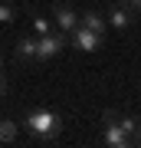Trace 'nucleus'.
<instances>
[{
  "mask_svg": "<svg viewBox=\"0 0 141 148\" xmlns=\"http://www.w3.org/2000/svg\"><path fill=\"white\" fill-rule=\"evenodd\" d=\"M16 20V3L13 0H0V23H13Z\"/></svg>",
  "mask_w": 141,
  "mask_h": 148,
  "instance_id": "10",
  "label": "nucleus"
},
{
  "mask_svg": "<svg viewBox=\"0 0 141 148\" xmlns=\"http://www.w3.org/2000/svg\"><path fill=\"white\" fill-rule=\"evenodd\" d=\"M102 138H105V145H112V148H128V145H131V135L118 125V122H108Z\"/></svg>",
  "mask_w": 141,
  "mask_h": 148,
  "instance_id": "6",
  "label": "nucleus"
},
{
  "mask_svg": "<svg viewBox=\"0 0 141 148\" xmlns=\"http://www.w3.org/2000/svg\"><path fill=\"white\" fill-rule=\"evenodd\" d=\"M135 10H138V16H141V3H138V7H135Z\"/></svg>",
  "mask_w": 141,
  "mask_h": 148,
  "instance_id": "16",
  "label": "nucleus"
},
{
  "mask_svg": "<svg viewBox=\"0 0 141 148\" xmlns=\"http://www.w3.org/2000/svg\"><path fill=\"white\" fill-rule=\"evenodd\" d=\"M125 3H131V10H135V7H138V3H141V0H125Z\"/></svg>",
  "mask_w": 141,
  "mask_h": 148,
  "instance_id": "15",
  "label": "nucleus"
},
{
  "mask_svg": "<svg viewBox=\"0 0 141 148\" xmlns=\"http://www.w3.org/2000/svg\"><path fill=\"white\" fill-rule=\"evenodd\" d=\"M118 119H121V115H118L115 109H105V112H102V122H105V125H108V122H118Z\"/></svg>",
  "mask_w": 141,
  "mask_h": 148,
  "instance_id": "12",
  "label": "nucleus"
},
{
  "mask_svg": "<svg viewBox=\"0 0 141 148\" xmlns=\"http://www.w3.org/2000/svg\"><path fill=\"white\" fill-rule=\"evenodd\" d=\"M69 36H72V46H76V49H82V53H95V49L102 46V33L85 30V27H79V23L69 30Z\"/></svg>",
  "mask_w": 141,
  "mask_h": 148,
  "instance_id": "3",
  "label": "nucleus"
},
{
  "mask_svg": "<svg viewBox=\"0 0 141 148\" xmlns=\"http://www.w3.org/2000/svg\"><path fill=\"white\" fill-rule=\"evenodd\" d=\"M23 125H26V132H30V138L36 145H49L52 138L63 132V119H59V112H52V109H33Z\"/></svg>",
  "mask_w": 141,
  "mask_h": 148,
  "instance_id": "1",
  "label": "nucleus"
},
{
  "mask_svg": "<svg viewBox=\"0 0 141 148\" xmlns=\"http://www.w3.org/2000/svg\"><path fill=\"white\" fill-rule=\"evenodd\" d=\"M52 20H56V27L63 30V33H69L79 23V13L66 3V0H52Z\"/></svg>",
  "mask_w": 141,
  "mask_h": 148,
  "instance_id": "4",
  "label": "nucleus"
},
{
  "mask_svg": "<svg viewBox=\"0 0 141 148\" xmlns=\"http://www.w3.org/2000/svg\"><path fill=\"white\" fill-rule=\"evenodd\" d=\"M63 46H66V36H63V30L59 33H43V36L36 40V63H46V59H52V56H59L63 53Z\"/></svg>",
  "mask_w": 141,
  "mask_h": 148,
  "instance_id": "2",
  "label": "nucleus"
},
{
  "mask_svg": "<svg viewBox=\"0 0 141 148\" xmlns=\"http://www.w3.org/2000/svg\"><path fill=\"white\" fill-rule=\"evenodd\" d=\"M105 23H108V27H115V30H128L131 23H135V13L128 10L125 0H118V3L112 7V13H108V20H105Z\"/></svg>",
  "mask_w": 141,
  "mask_h": 148,
  "instance_id": "5",
  "label": "nucleus"
},
{
  "mask_svg": "<svg viewBox=\"0 0 141 148\" xmlns=\"http://www.w3.org/2000/svg\"><path fill=\"white\" fill-rule=\"evenodd\" d=\"M30 20H33V27H36V33H40V36L52 30V27H49V20H46L43 13H36V10H30Z\"/></svg>",
  "mask_w": 141,
  "mask_h": 148,
  "instance_id": "11",
  "label": "nucleus"
},
{
  "mask_svg": "<svg viewBox=\"0 0 141 148\" xmlns=\"http://www.w3.org/2000/svg\"><path fill=\"white\" fill-rule=\"evenodd\" d=\"M0 69H3V59H0Z\"/></svg>",
  "mask_w": 141,
  "mask_h": 148,
  "instance_id": "17",
  "label": "nucleus"
},
{
  "mask_svg": "<svg viewBox=\"0 0 141 148\" xmlns=\"http://www.w3.org/2000/svg\"><path fill=\"white\" fill-rule=\"evenodd\" d=\"M16 135H20V125H16V122H10V119L0 122V142H3V145H13Z\"/></svg>",
  "mask_w": 141,
  "mask_h": 148,
  "instance_id": "8",
  "label": "nucleus"
},
{
  "mask_svg": "<svg viewBox=\"0 0 141 148\" xmlns=\"http://www.w3.org/2000/svg\"><path fill=\"white\" fill-rule=\"evenodd\" d=\"M0 92H7V79H3V69H0Z\"/></svg>",
  "mask_w": 141,
  "mask_h": 148,
  "instance_id": "14",
  "label": "nucleus"
},
{
  "mask_svg": "<svg viewBox=\"0 0 141 148\" xmlns=\"http://www.w3.org/2000/svg\"><path fill=\"white\" fill-rule=\"evenodd\" d=\"M16 56H20V59H36V40H33V36H20Z\"/></svg>",
  "mask_w": 141,
  "mask_h": 148,
  "instance_id": "9",
  "label": "nucleus"
},
{
  "mask_svg": "<svg viewBox=\"0 0 141 148\" xmlns=\"http://www.w3.org/2000/svg\"><path fill=\"white\" fill-rule=\"evenodd\" d=\"M131 145H138V148H141V128H138L135 135H131Z\"/></svg>",
  "mask_w": 141,
  "mask_h": 148,
  "instance_id": "13",
  "label": "nucleus"
},
{
  "mask_svg": "<svg viewBox=\"0 0 141 148\" xmlns=\"http://www.w3.org/2000/svg\"><path fill=\"white\" fill-rule=\"evenodd\" d=\"M79 27H85V30H95V33H105V16L102 13H95V10H85L82 16H79Z\"/></svg>",
  "mask_w": 141,
  "mask_h": 148,
  "instance_id": "7",
  "label": "nucleus"
}]
</instances>
